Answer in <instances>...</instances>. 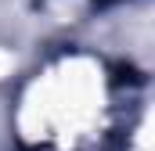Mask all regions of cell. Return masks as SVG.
<instances>
[{
  "instance_id": "obj_1",
  "label": "cell",
  "mask_w": 155,
  "mask_h": 151,
  "mask_svg": "<svg viewBox=\"0 0 155 151\" xmlns=\"http://www.w3.org/2000/svg\"><path fill=\"white\" fill-rule=\"evenodd\" d=\"M97 4H119V0H97Z\"/></svg>"
}]
</instances>
